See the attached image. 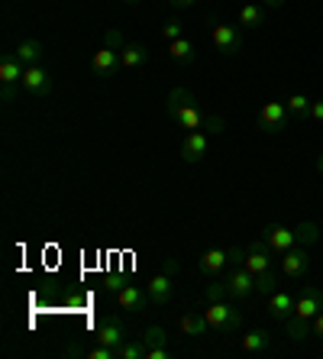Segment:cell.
Listing matches in <instances>:
<instances>
[{
    "instance_id": "cell-1",
    "label": "cell",
    "mask_w": 323,
    "mask_h": 359,
    "mask_svg": "<svg viewBox=\"0 0 323 359\" xmlns=\"http://www.w3.org/2000/svg\"><path fill=\"white\" fill-rule=\"evenodd\" d=\"M210 42H214V49L220 52V55L233 59V55H240V52L246 49V33H242V26L210 20Z\"/></svg>"
},
{
    "instance_id": "cell-2",
    "label": "cell",
    "mask_w": 323,
    "mask_h": 359,
    "mask_svg": "<svg viewBox=\"0 0 323 359\" xmlns=\"http://www.w3.org/2000/svg\"><path fill=\"white\" fill-rule=\"evenodd\" d=\"M204 318H207L210 330L214 334H236L242 327V311L236 308V304H230V298L226 301H214V304H207V311H204Z\"/></svg>"
},
{
    "instance_id": "cell-3",
    "label": "cell",
    "mask_w": 323,
    "mask_h": 359,
    "mask_svg": "<svg viewBox=\"0 0 323 359\" xmlns=\"http://www.w3.org/2000/svg\"><path fill=\"white\" fill-rule=\"evenodd\" d=\"M178 269H181V266H178L174 259H165V262H162V272L149 278V288H146V292H149L152 304H158V308H168V304H172V298H174V276H178Z\"/></svg>"
},
{
    "instance_id": "cell-4",
    "label": "cell",
    "mask_w": 323,
    "mask_h": 359,
    "mask_svg": "<svg viewBox=\"0 0 323 359\" xmlns=\"http://www.w3.org/2000/svg\"><path fill=\"white\" fill-rule=\"evenodd\" d=\"M291 123V114L284 104H278V100H268V104H262L259 107V117H256V126L262 130V133L275 136V133H284Z\"/></svg>"
},
{
    "instance_id": "cell-5",
    "label": "cell",
    "mask_w": 323,
    "mask_h": 359,
    "mask_svg": "<svg viewBox=\"0 0 323 359\" xmlns=\"http://www.w3.org/2000/svg\"><path fill=\"white\" fill-rule=\"evenodd\" d=\"M224 282H226V292H230V301H246L256 294V276L246 266H230Z\"/></svg>"
},
{
    "instance_id": "cell-6",
    "label": "cell",
    "mask_w": 323,
    "mask_h": 359,
    "mask_svg": "<svg viewBox=\"0 0 323 359\" xmlns=\"http://www.w3.org/2000/svg\"><path fill=\"white\" fill-rule=\"evenodd\" d=\"M278 266H282V276L291 278V282H301V278L310 272V256H307V246H291L288 252H282V259H278Z\"/></svg>"
},
{
    "instance_id": "cell-7",
    "label": "cell",
    "mask_w": 323,
    "mask_h": 359,
    "mask_svg": "<svg viewBox=\"0 0 323 359\" xmlns=\"http://www.w3.org/2000/svg\"><path fill=\"white\" fill-rule=\"evenodd\" d=\"M181 159L188 162V165H198V162L207 159L210 152V133H204V130H188V136L181 140Z\"/></svg>"
},
{
    "instance_id": "cell-8",
    "label": "cell",
    "mask_w": 323,
    "mask_h": 359,
    "mask_svg": "<svg viewBox=\"0 0 323 359\" xmlns=\"http://www.w3.org/2000/svg\"><path fill=\"white\" fill-rule=\"evenodd\" d=\"M20 88H23L29 97H49L52 94V75L42 65H26Z\"/></svg>"
},
{
    "instance_id": "cell-9",
    "label": "cell",
    "mask_w": 323,
    "mask_h": 359,
    "mask_svg": "<svg viewBox=\"0 0 323 359\" xmlns=\"http://www.w3.org/2000/svg\"><path fill=\"white\" fill-rule=\"evenodd\" d=\"M272 256H275V250L266 240H252L246 246V259H242V266H246L252 276H259V272L272 269Z\"/></svg>"
},
{
    "instance_id": "cell-10",
    "label": "cell",
    "mask_w": 323,
    "mask_h": 359,
    "mask_svg": "<svg viewBox=\"0 0 323 359\" xmlns=\"http://www.w3.org/2000/svg\"><path fill=\"white\" fill-rule=\"evenodd\" d=\"M323 311V292L317 285H304L301 298L294 301V318H304V320H314L317 314Z\"/></svg>"
},
{
    "instance_id": "cell-11",
    "label": "cell",
    "mask_w": 323,
    "mask_h": 359,
    "mask_svg": "<svg viewBox=\"0 0 323 359\" xmlns=\"http://www.w3.org/2000/svg\"><path fill=\"white\" fill-rule=\"evenodd\" d=\"M168 117L181 126V130H204V120H207V114L200 110V100H191V104L178 107L174 114H168Z\"/></svg>"
},
{
    "instance_id": "cell-12",
    "label": "cell",
    "mask_w": 323,
    "mask_h": 359,
    "mask_svg": "<svg viewBox=\"0 0 323 359\" xmlns=\"http://www.w3.org/2000/svg\"><path fill=\"white\" fill-rule=\"evenodd\" d=\"M262 240H266L275 252H288L291 246H298L294 230H288V226H282V224H268L266 230H262Z\"/></svg>"
},
{
    "instance_id": "cell-13",
    "label": "cell",
    "mask_w": 323,
    "mask_h": 359,
    "mask_svg": "<svg viewBox=\"0 0 323 359\" xmlns=\"http://www.w3.org/2000/svg\"><path fill=\"white\" fill-rule=\"evenodd\" d=\"M116 304L123 311H146L152 301H149L146 288H139V285H123V288L116 292Z\"/></svg>"
},
{
    "instance_id": "cell-14",
    "label": "cell",
    "mask_w": 323,
    "mask_h": 359,
    "mask_svg": "<svg viewBox=\"0 0 323 359\" xmlns=\"http://www.w3.org/2000/svg\"><path fill=\"white\" fill-rule=\"evenodd\" d=\"M198 266H200V272H204V276H210V278L220 276V272L230 266V250H224V246H214V250L200 252Z\"/></svg>"
},
{
    "instance_id": "cell-15",
    "label": "cell",
    "mask_w": 323,
    "mask_h": 359,
    "mask_svg": "<svg viewBox=\"0 0 323 359\" xmlns=\"http://www.w3.org/2000/svg\"><path fill=\"white\" fill-rule=\"evenodd\" d=\"M294 301L288 292H272L268 294V318L278 320V324H284L288 318H294Z\"/></svg>"
},
{
    "instance_id": "cell-16",
    "label": "cell",
    "mask_w": 323,
    "mask_h": 359,
    "mask_svg": "<svg viewBox=\"0 0 323 359\" xmlns=\"http://www.w3.org/2000/svg\"><path fill=\"white\" fill-rule=\"evenodd\" d=\"M178 334L181 337H204V334H210V324L200 311H184L181 318H178Z\"/></svg>"
},
{
    "instance_id": "cell-17",
    "label": "cell",
    "mask_w": 323,
    "mask_h": 359,
    "mask_svg": "<svg viewBox=\"0 0 323 359\" xmlns=\"http://www.w3.org/2000/svg\"><path fill=\"white\" fill-rule=\"evenodd\" d=\"M126 340V327L120 318H104L97 324V343H107V346H120Z\"/></svg>"
},
{
    "instance_id": "cell-18",
    "label": "cell",
    "mask_w": 323,
    "mask_h": 359,
    "mask_svg": "<svg viewBox=\"0 0 323 359\" xmlns=\"http://www.w3.org/2000/svg\"><path fill=\"white\" fill-rule=\"evenodd\" d=\"M91 68L97 75H114V72H120V49H110V46L97 49L91 55Z\"/></svg>"
},
{
    "instance_id": "cell-19",
    "label": "cell",
    "mask_w": 323,
    "mask_h": 359,
    "mask_svg": "<svg viewBox=\"0 0 323 359\" xmlns=\"http://www.w3.org/2000/svg\"><path fill=\"white\" fill-rule=\"evenodd\" d=\"M13 55H17L23 65H42V59H46V46L29 36V39H20V46L13 49Z\"/></svg>"
},
{
    "instance_id": "cell-20",
    "label": "cell",
    "mask_w": 323,
    "mask_h": 359,
    "mask_svg": "<svg viewBox=\"0 0 323 359\" xmlns=\"http://www.w3.org/2000/svg\"><path fill=\"white\" fill-rule=\"evenodd\" d=\"M149 62V49L142 42H126L120 49V68H142Z\"/></svg>"
},
{
    "instance_id": "cell-21",
    "label": "cell",
    "mask_w": 323,
    "mask_h": 359,
    "mask_svg": "<svg viewBox=\"0 0 323 359\" xmlns=\"http://www.w3.org/2000/svg\"><path fill=\"white\" fill-rule=\"evenodd\" d=\"M272 334H268V330H249L246 337H242L240 340V346L246 353H252V356H262V353H268L272 350Z\"/></svg>"
},
{
    "instance_id": "cell-22",
    "label": "cell",
    "mask_w": 323,
    "mask_h": 359,
    "mask_svg": "<svg viewBox=\"0 0 323 359\" xmlns=\"http://www.w3.org/2000/svg\"><path fill=\"white\" fill-rule=\"evenodd\" d=\"M168 55H172V62H178V65H191V62L198 59V46H194V39H174L168 42Z\"/></svg>"
},
{
    "instance_id": "cell-23",
    "label": "cell",
    "mask_w": 323,
    "mask_h": 359,
    "mask_svg": "<svg viewBox=\"0 0 323 359\" xmlns=\"http://www.w3.org/2000/svg\"><path fill=\"white\" fill-rule=\"evenodd\" d=\"M284 337L291 343H301L307 337H314V320H304V318H288L284 320Z\"/></svg>"
},
{
    "instance_id": "cell-24",
    "label": "cell",
    "mask_w": 323,
    "mask_h": 359,
    "mask_svg": "<svg viewBox=\"0 0 323 359\" xmlns=\"http://www.w3.org/2000/svg\"><path fill=\"white\" fill-rule=\"evenodd\" d=\"M23 72H26L23 62L17 55H7V59L0 62V84H20L23 81Z\"/></svg>"
},
{
    "instance_id": "cell-25",
    "label": "cell",
    "mask_w": 323,
    "mask_h": 359,
    "mask_svg": "<svg viewBox=\"0 0 323 359\" xmlns=\"http://www.w3.org/2000/svg\"><path fill=\"white\" fill-rule=\"evenodd\" d=\"M266 10L262 4H246V7H240V26H246V29H259V26H266Z\"/></svg>"
},
{
    "instance_id": "cell-26",
    "label": "cell",
    "mask_w": 323,
    "mask_h": 359,
    "mask_svg": "<svg viewBox=\"0 0 323 359\" xmlns=\"http://www.w3.org/2000/svg\"><path fill=\"white\" fill-rule=\"evenodd\" d=\"M310 104H314V100L307 97V94H291V97L284 100V107H288L291 120H304V117H310Z\"/></svg>"
},
{
    "instance_id": "cell-27",
    "label": "cell",
    "mask_w": 323,
    "mask_h": 359,
    "mask_svg": "<svg viewBox=\"0 0 323 359\" xmlns=\"http://www.w3.org/2000/svg\"><path fill=\"white\" fill-rule=\"evenodd\" d=\"M142 343H146V350H158V346H168L172 350V337L165 334V327H146V334H142Z\"/></svg>"
},
{
    "instance_id": "cell-28",
    "label": "cell",
    "mask_w": 323,
    "mask_h": 359,
    "mask_svg": "<svg viewBox=\"0 0 323 359\" xmlns=\"http://www.w3.org/2000/svg\"><path fill=\"white\" fill-rule=\"evenodd\" d=\"M191 100H198V97H194V91H188V88H181V84H178V88H172V91H168V97H165V114H174V110L184 107V104H191Z\"/></svg>"
},
{
    "instance_id": "cell-29",
    "label": "cell",
    "mask_w": 323,
    "mask_h": 359,
    "mask_svg": "<svg viewBox=\"0 0 323 359\" xmlns=\"http://www.w3.org/2000/svg\"><path fill=\"white\" fill-rule=\"evenodd\" d=\"M116 359H146V343L139 340H123L116 346Z\"/></svg>"
},
{
    "instance_id": "cell-30",
    "label": "cell",
    "mask_w": 323,
    "mask_h": 359,
    "mask_svg": "<svg viewBox=\"0 0 323 359\" xmlns=\"http://www.w3.org/2000/svg\"><path fill=\"white\" fill-rule=\"evenodd\" d=\"M294 236H298L301 246H314L317 236H320V226H317L314 220H304V224L294 226Z\"/></svg>"
},
{
    "instance_id": "cell-31",
    "label": "cell",
    "mask_w": 323,
    "mask_h": 359,
    "mask_svg": "<svg viewBox=\"0 0 323 359\" xmlns=\"http://www.w3.org/2000/svg\"><path fill=\"white\" fill-rule=\"evenodd\" d=\"M272 292H278V272L266 269V272L256 276V294H272Z\"/></svg>"
},
{
    "instance_id": "cell-32",
    "label": "cell",
    "mask_w": 323,
    "mask_h": 359,
    "mask_svg": "<svg viewBox=\"0 0 323 359\" xmlns=\"http://www.w3.org/2000/svg\"><path fill=\"white\" fill-rule=\"evenodd\" d=\"M230 292H226V282H210L204 288V304H214V301H226Z\"/></svg>"
},
{
    "instance_id": "cell-33",
    "label": "cell",
    "mask_w": 323,
    "mask_h": 359,
    "mask_svg": "<svg viewBox=\"0 0 323 359\" xmlns=\"http://www.w3.org/2000/svg\"><path fill=\"white\" fill-rule=\"evenodd\" d=\"M184 36V26L178 23V20H168V23H162V39L165 42H174Z\"/></svg>"
},
{
    "instance_id": "cell-34",
    "label": "cell",
    "mask_w": 323,
    "mask_h": 359,
    "mask_svg": "<svg viewBox=\"0 0 323 359\" xmlns=\"http://www.w3.org/2000/svg\"><path fill=\"white\" fill-rule=\"evenodd\" d=\"M226 130V120L224 117H214V114H207V120H204V133L217 136V133H224Z\"/></svg>"
},
{
    "instance_id": "cell-35",
    "label": "cell",
    "mask_w": 323,
    "mask_h": 359,
    "mask_svg": "<svg viewBox=\"0 0 323 359\" xmlns=\"http://www.w3.org/2000/svg\"><path fill=\"white\" fill-rule=\"evenodd\" d=\"M91 359H116V346H107V343H97L91 353H88Z\"/></svg>"
},
{
    "instance_id": "cell-36",
    "label": "cell",
    "mask_w": 323,
    "mask_h": 359,
    "mask_svg": "<svg viewBox=\"0 0 323 359\" xmlns=\"http://www.w3.org/2000/svg\"><path fill=\"white\" fill-rule=\"evenodd\" d=\"M104 46H110V49H123L126 39L120 36V29H107V33H104Z\"/></svg>"
},
{
    "instance_id": "cell-37",
    "label": "cell",
    "mask_w": 323,
    "mask_h": 359,
    "mask_svg": "<svg viewBox=\"0 0 323 359\" xmlns=\"http://www.w3.org/2000/svg\"><path fill=\"white\" fill-rule=\"evenodd\" d=\"M0 97H4V104H13L17 100V84H0Z\"/></svg>"
},
{
    "instance_id": "cell-38",
    "label": "cell",
    "mask_w": 323,
    "mask_h": 359,
    "mask_svg": "<svg viewBox=\"0 0 323 359\" xmlns=\"http://www.w3.org/2000/svg\"><path fill=\"white\" fill-rule=\"evenodd\" d=\"M307 120H314V123H323V97L310 104V117H307Z\"/></svg>"
},
{
    "instance_id": "cell-39",
    "label": "cell",
    "mask_w": 323,
    "mask_h": 359,
    "mask_svg": "<svg viewBox=\"0 0 323 359\" xmlns=\"http://www.w3.org/2000/svg\"><path fill=\"white\" fill-rule=\"evenodd\" d=\"M242 259H246V250H240V246H230V266H242Z\"/></svg>"
},
{
    "instance_id": "cell-40",
    "label": "cell",
    "mask_w": 323,
    "mask_h": 359,
    "mask_svg": "<svg viewBox=\"0 0 323 359\" xmlns=\"http://www.w3.org/2000/svg\"><path fill=\"white\" fill-rule=\"evenodd\" d=\"M314 337H320V340H323V311L314 318Z\"/></svg>"
},
{
    "instance_id": "cell-41",
    "label": "cell",
    "mask_w": 323,
    "mask_h": 359,
    "mask_svg": "<svg viewBox=\"0 0 323 359\" xmlns=\"http://www.w3.org/2000/svg\"><path fill=\"white\" fill-rule=\"evenodd\" d=\"M174 10H188V7H194V0H168Z\"/></svg>"
},
{
    "instance_id": "cell-42",
    "label": "cell",
    "mask_w": 323,
    "mask_h": 359,
    "mask_svg": "<svg viewBox=\"0 0 323 359\" xmlns=\"http://www.w3.org/2000/svg\"><path fill=\"white\" fill-rule=\"evenodd\" d=\"M262 7H268V10H282V7H284V0H262Z\"/></svg>"
},
{
    "instance_id": "cell-43",
    "label": "cell",
    "mask_w": 323,
    "mask_h": 359,
    "mask_svg": "<svg viewBox=\"0 0 323 359\" xmlns=\"http://www.w3.org/2000/svg\"><path fill=\"white\" fill-rule=\"evenodd\" d=\"M126 4H130V7H136V4H139V0H126Z\"/></svg>"
}]
</instances>
